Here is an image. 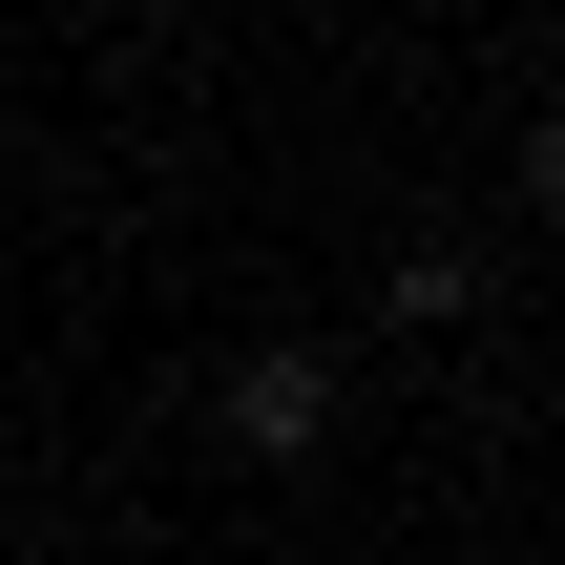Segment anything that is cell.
<instances>
[{
	"label": "cell",
	"mask_w": 565,
	"mask_h": 565,
	"mask_svg": "<svg viewBox=\"0 0 565 565\" xmlns=\"http://www.w3.org/2000/svg\"><path fill=\"white\" fill-rule=\"evenodd\" d=\"M231 440H252V461H315V440H335V356H252V377H231Z\"/></svg>",
	"instance_id": "1"
}]
</instances>
